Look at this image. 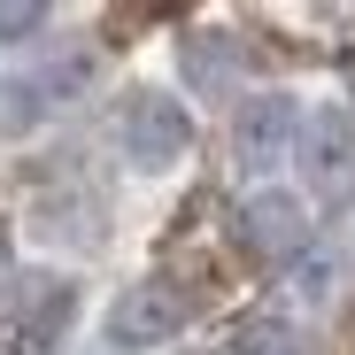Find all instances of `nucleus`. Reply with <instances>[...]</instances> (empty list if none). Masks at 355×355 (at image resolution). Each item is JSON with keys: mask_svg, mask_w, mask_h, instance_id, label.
Wrapping results in <instances>:
<instances>
[{"mask_svg": "<svg viewBox=\"0 0 355 355\" xmlns=\"http://www.w3.org/2000/svg\"><path fill=\"white\" fill-rule=\"evenodd\" d=\"M116 147H124L132 170H170V162H186V147H193L186 101H170V93H155V85L124 93V101H116Z\"/></svg>", "mask_w": 355, "mask_h": 355, "instance_id": "nucleus-1", "label": "nucleus"}, {"mask_svg": "<svg viewBox=\"0 0 355 355\" xmlns=\"http://www.w3.org/2000/svg\"><path fill=\"white\" fill-rule=\"evenodd\" d=\"M186 317H193V302H186L170 278H139V286L116 293L108 340H116V347H162L170 332H186Z\"/></svg>", "mask_w": 355, "mask_h": 355, "instance_id": "nucleus-2", "label": "nucleus"}, {"mask_svg": "<svg viewBox=\"0 0 355 355\" xmlns=\"http://www.w3.org/2000/svg\"><path fill=\"white\" fill-rule=\"evenodd\" d=\"M302 162H309V186L332 209L355 193V124H347V108H317L302 124Z\"/></svg>", "mask_w": 355, "mask_h": 355, "instance_id": "nucleus-3", "label": "nucleus"}, {"mask_svg": "<svg viewBox=\"0 0 355 355\" xmlns=\"http://www.w3.org/2000/svg\"><path fill=\"white\" fill-rule=\"evenodd\" d=\"M232 240H240L255 263H286V255L309 248V209L293 201V193H255L240 209V224H232Z\"/></svg>", "mask_w": 355, "mask_h": 355, "instance_id": "nucleus-4", "label": "nucleus"}, {"mask_svg": "<svg viewBox=\"0 0 355 355\" xmlns=\"http://www.w3.org/2000/svg\"><path fill=\"white\" fill-rule=\"evenodd\" d=\"M293 101L286 93H255L248 108H240V124H232V155H240V170H278L286 162V147H293Z\"/></svg>", "mask_w": 355, "mask_h": 355, "instance_id": "nucleus-5", "label": "nucleus"}, {"mask_svg": "<svg viewBox=\"0 0 355 355\" xmlns=\"http://www.w3.org/2000/svg\"><path fill=\"white\" fill-rule=\"evenodd\" d=\"M186 70H193L201 93H224L232 78H240V54L224 46V31H201V39H186Z\"/></svg>", "mask_w": 355, "mask_h": 355, "instance_id": "nucleus-6", "label": "nucleus"}, {"mask_svg": "<svg viewBox=\"0 0 355 355\" xmlns=\"http://www.w3.org/2000/svg\"><path fill=\"white\" fill-rule=\"evenodd\" d=\"M224 355H309V340L293 332L286 317H255V324L232 332V347H224Z\"/></svg>", "mask_w": 355, "mask_h": 355, "instance_id": "nucleus-7", "label": "nucleus"}, {"mask_svg": "<svg viewBox=\"0 0 355 355\" xmlns=\"http://www.w3.org/2000/svg\"><path fill=\"white\" fill-rule=\"evenodd\" d=\"M39 24H46L39 0H0V39H31Z\"/></svg>", "mask_w": 355, "mask_h": 355, "instance_id": "nucleus-8", "label": "nucleus"}, {"mask_svg": "<svg viewBox=\"0 0 355 355\" xmlns=\"http://www.w3.org/2000/svg\"><path fill=\"white\" fill-rule=\"evenodd\" d=\"M340 78H347V101H355V46L340 54Z\"/></svg>", "mask_w": 355, "mask_h": 355, "instance_id": "nucleus-9", "label": "nucleus"}, {"mask_svg": "<svg viewBox=\"0 0 355 355\" xmlns=\"http://www.w3.org/2000/svg\"><path fill=\"white\" fill-rule=\"evenodd\" d=\"M0 286H16V278H8V240H0Z\"/></svg>", "mask_w": 355, "mask_h": 355, "instance_id": "nucleus-10", "label": "nucleus"}]
</instances>
